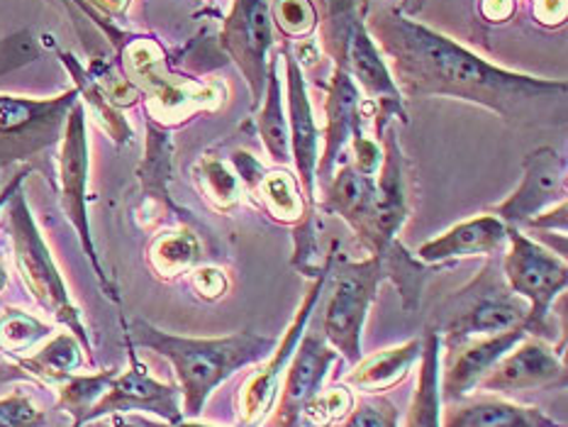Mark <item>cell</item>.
Masks as SVG:
<instances>
[{"instance_id": "1", "label": "cell", "mask_w": 568, "mask_h": 427, "mask_svg": "<svg viewBox=\"0 0 568 427\" xmlns=\"http://www.w3.org/2000/svg\"><path fill=\"white\" fill-rule=\"evenodd\" d=\"M364 24L400 95L459 98L515 125L554 115V103L564 105V81L532 79L490 64L464 44L410 20L400 8L381 6Z\"/></svg>"}, {"instance_id": "2", "label": "cell", "mask_w": 568, "mask_h": 427, "mask_svg": "<svg viewBox=\"0 0 568 427\" xmlns=\"http://www.w3.org/2000/svg\"><path fill=\"white\" fill-rule=\"evenodd\" d=\"M130 342L171 362L181 394L183 418L195 420L205 410L207 398L215 394L217 386L242 372L244 366L264 362L278 339L252 333V329L225 337H179L146 321H134Z\"/></svg>"}, {"instance_id": "3", "label": "cell", "mask_w": 568, "mask_h": 427, "mask_svg": "<svg viewBox=\"0 0 568 427\" xmlns=\"http://www.w3.org/2000/svg\"><path fill=\"white\" fill-rule=\"evenodd\" d=\"M527 321V303L515 296L500 272V256H488L484 268L439 305L437 323L429 325L442 337V352L464 342L505 333Z\"/></svg>"}, {"instance_id": "4", "label": "cell", "mask_w": 568, "mask_h": 427, "mask_svg": "<svg viewBox=\"0 0 568 427\" xmlns=\"http://www.w3.org/2000/svg\"><path fill=\"white\" fill-rule=\"evenodd\" d=\"M388 278L386 256L368 254L362 262L347 256H335L327 278V301L323 311L320 333L327 345L335 349L347 364H356L364 357L362 337L368 311L378 296V286Z\"/></svg>"}, {"instance_id": "5", "label": "cell", "mask_w": 568, "mask_h": 427, "mask_svg": "<svg viewBox=\"0 0 568 427\" xmlns=\"http://www.w3.org/2000/svg\"><path fill=\"white\" fill-rule=\"evenodd\" d=\"M10 230H12V247H16V266L24 288L40 308L54 317L57 323L67 325L71 335H77L85 352H91L89 333L81 323V313L73 305L64 278L59 274V266L49 252L42 232L37 230L34 217L24 203L22 193L12 195L10 205Z\"/></svg>"}, {"instance_id": "6", "label": "cell", "mask_w": 568, "mask_h": 427, "mask_svg": "<svg viewBox=\"0 0 568 427\" xmlns=\"http://www.w3.org/2000/svg\"><path fill=\"white\" fill-rule=\"evenodd\" d=\"M500 272L515 296L527 303V333L535 337L547 335L551 305L568 284V266L564 256L527 237L520 227H508V244H505L500 256Z\"/></svg>"}, {"instance_id": "7", "label": "cell", "mask_w": 568, "mask_h": 427, "mask_svg": "<svg viewBox=\"0 0 568 427\" xmlns=\"http://www.w3.org/2000/svg\"><path fill=\"white\" fill-rule=\"evenodd\" d=\"M332 260H335V254L325 256L323 272L315 276L313 286L307 288L305 298L301 301L298 311H295L293 321L286 327V333H283V339L276 342V347L271 349V354L262 362V366L246 376V382L242 384L237 394V427H258L266 420L271 408H274L283 372H286L295 347H298L307 325H311L317 303L325 296Z\"/></svg>"}, {"instance_id": "8", "label": "cell", "mask_w": 568, "mask_h": 427, "mask_svg": "<svg viewBox=\"0 0 568 427\" xmlns=\"http://www.w3.org/2000/svg\"><path fill=\"white\" fill-rule=\"evenodd\" d=\"M125 64L134 83L150 95V113L154 120L176 125L193 110L215 108L220 93L207 83L174 77L164 64V54L152 40H134L125 49Z\"/></svg>"}, {"instance_id": "9", "label": "cell", "mask_w": 568, "mask_h": 427, "mask_svg": "<svg viewBox=\"0 0 568 427\" xmlns=\"http://www.w3.org/2000/svg\"><path fill=\"white\" fill-rule=\"evenodd\" d=\"M220 44L244 73L256 105L266 89L268 52L274 47L271 0H232L227 18L222 20Z\"/></svg>"}, {"instance_id": "10", "label": "cell", "mask_w": 568, "mask_h": 427, "mask_svg": "<svg viewBox=\"0 0 568 427\" xmlns=\"http://www.w3.org/2000/svg\"><path fill=\"white\" fill-rule=\"evenodd\" d=\"M339 359V354L327 345L320 329L307 325L303 339L295 347L293 357L283 372L278 396L274 408L262 423L264 427H301V415L313 396L323 388L329 366Z\"/></svg>"}, {"instance_id": "11", "label": "cell", "mask_w": 568, "mask_h": 427, "mask_svg": "<svg viewBox=\"0 0 568 427\" xmlns=\"http://www.w3.org/2000/svg\"><path fill=\"white\" fill-rule=\"evenodd\" d=\"M122 413H152L156 418L176 425L183 420L179 386L159 382V378H154L150 369L134 357V352H130V366L125 372L115 374L113 382L105 388V394L95 400V406L89 413H85L83 425Z\"/></svg>"}, {"instance_id": "12", "label": "cell", "mask_w": 568, "mask_h": 427, "mask_svg": "<svg viewBox=\"0 0 568 427\" xmlns=\"http://www.w3.org/2000/svg\"><path fill=\"white\" fill-rule=\"evenodd\" d=\"M77 103V91L59 98L0 95V159L30 154L52 142Z\"/></svg>"}, {"instance_id": "13", "label": "cell", "mask_w": 568, "mask_h": 427, "mask_svg": "<svg viewBox=\"0 0 568 427\" xmlns=\"http://www.w3.org/2000/svg\"><path fill=\"white\" fill-rule=\"evenodd\" d=\"M566 384V364L561 352L547 345L541 337L527 335L493 366L490 374L478 384L480 394L510 396L520 390H545Z\"/></svg>"}, {"instance_id": "14", "label": "cell", "mask_w": 568, "mask_h": 427, "mask_svg": "<svg viewBox=\"0 0 568 427\" xmlns=\"http://www.w3.org/2000/svg\"><path fill=\"white\" fill-rule=\"evenodd\" d=\"M566 201V162L551 146H539L527 154L523 181L508 199L493 205V215L508 227H525L529 220Z\"/></svg>"}, {"instance_id": "15", "label": "cell", "mask_w": 568, "mask_h": 427, "mask_svg": "<svg viewBox=\"0 0 568 427\" xmlns=\"http://www.w3.org/2000/svg\"><path fill=\"white\" fill-rule=\"evenodd\" d=\"M383 159L374 176V237L372 254H386L393 242H398L407 215H410V183H407L405 156L400 150L395 125L381 132Z\"/></svg>"}, {"instance_id": "16", "label": "cell", "mask_w": 568, "mask_h": 427, "mask_svg": "<svg viewBox=\"0 0 568 427\" xmlns=\"http://www.w3.org/2000/svg\"><path fill=\"white\" fill-rule=\"evenodd\" d=\"M527 335V327L520 325L505 329V333L474 337L452 352H442V403H454L476 390L478 384L490 374L493 366Z\"/></svg>"}, {"instance_id": "17", "label": "cell", "mask_w": 568, "mask_h": 427, "mask_svg": "<svg viewBox=\"0 0 568 427\" xmlns=\"http://www.w3.org/2000/svg\"><path fill=\"white\" fill-rule=\"evenodd\" d=\"M59 181H61V205L79 230L83 247L89 252L95 268V250L89 230V213H85V186H89V140H85V110L73 103L67 115L64 140L59 152ZM101 272V268H98Z\"/></svg>"}, {"instance_id": "18", "label": "cell", "mask_w": 568, "mask_h": 427, "mask_svg": "<svg viewBox=\"0 0 568 427\" xmlns=\"http://www.w3.org/2000/svg\"><path fill=\"white\" fill-rule=\"evenodd\" d=\"M508 244V225L493 213H484L444 230L442 235L419 244L415 260L423 264H449L468 256H496Z\"/></svg>"}, {"instance_id": "19", "label": "cell", "mask_w": 568, "mask_h": 427, "mask_svg": "<svg viewBox=\"0 0 568 427\" xmlns=\"http://www.w3.org/2000/svg\"><path fill=\"white\" fill-rule=\"evenodd\" d=\"M325 115V150L317 162L320 189L335 174L344 146L349 144L352 134L362 128V91L342 64H337L335 73H332Z\"/></svg>"}, {"instance_id": "20", "label": "cell", "mask_w": 568, "mask_h": 427, "mask_svg": "<svg viewBox=\"0 0 568 427\" xmlns=\"http://www.w3.org/2000/svg\"><path fill=\"white\" fill-rule=\"evenodd\" d=\"M442 427H566L535 406H520L496 394L444 403Z\"/></svg>"}, {"instance_id": "21", "label": "cell", "mask_w": 568, "mask_h": 427, "mask_svg": "<svg viewBox=\"0 0 568 427\" xmlns=\"http://www.w3.org/2000/svg\"><path fill=\"white\" fill-rule=\"evenodd\" d=\"M337 64L347 69L352 81L359 85L368 98H374L378 103H403V95L395 85L386 59L378 52L372 34L366 32V24L359 20L352 22L347 40L342 42Z\"/></svg>"}, {"instance_id": "22", "label": "cell", "mask_w": 568, "mask_h": 427, "mask_svg": "<svg viewBox=\"0 0 568 427\" xmlns=\"http://www.w3.org/2000/svg\"><path fill=\"white\" fill-rule=\"evenodd\" d=\"M327 213H337L347 223L354 235L368 250L374 237V179L362 176L352 164L337 166L335 174L323 186Z\"/></svg>"}, {"instance_id": "23", "label": "cell", "mask_w": 568, "mask_h": 427, "mask_svg": "<svg viewBox=\"0 0 568 427\" xmlns=\"http://www.w3.org/2000/svg\"><path fill=\"white\" fill-rule=\"evenodd\" d=\"M419 354H423V339L417 337L403 342V345L381 349L372 357L356 362L354 369L342 378V384L362 390L364 396H383L413 374Z\"/></svg>"}, {"instance_id": "24", "label": "cell", "mask_w": 568, "mask_h": 427, "mask_svg": "<svg viewBox=\"0 0 568 427\" xmlns=\"http://www.w3.org/2000/svg\"><path fill=\"white\" fill-rule=\"evenodd\" d=\"M417 364V384L403 427H442V337L437 329H425L423 354H419Z\"/></svg>"}, {"instance_id": "25", "label": "cell", "mask_w": 568, "mask_h": 427, "mask_svg": "<svg viewBox=\"0 0 568 427\" xmlns=\"http://www.w3.org/2000/svg\"><path fill=\"white\" fill-rule=\"evenodd\" d=\"M83 345L77 335L61 333L47 342L42 349H37L30 357H18L12 369L22 372L24 376H34L44 384L59 386L69 376L79 374L83 366Z\"/></svg>"}, {"instance_id": "26", "label": "cell", "mask_w": 568, "mask_h": 427, "mask_svg": "<svg viewBox=\"0 0 568 427\" xmlns=\"http://www.w3.org/2000/svg\"><path fill=\"white\" fill-rule=\"evenodd\" d=\"M278 57L268 61L264 108L262 113H258V138H262L268 156L274 159L276 164L286 166L291 162V130H288V118H286V110H283V98H281Z\"/></svg>"}, {"instance_id": "27", "label": "cell", "mask_w": 568, "mask_h": 427, "mask_svg": "<svg viewBox=\"0 0 568 427\" xmlns=\"http://www.w3.org/2000/svg\"><path fill=\"white\" fill-rule=\"evenodd\" d=\"M197 262H201V240L191 230L164 232L150 247L152 272L164 281L191 274Z\"/></svg>"}, {"instance_id": "28", "label": "cell", "mask_w": 568, "mask_h": 427, "mask_svg": "<svg viewBox=\"0 0 568 427\" xmlns=\"http://www.w3.org/2000/svg\"><path fill=\"white\" fill-rule=\"evenodd\" d=\"M254 195L266 207V213L286 225H298L305 217V203L301 186L288 169L264 171Z\"/></svg>"}, {"instance_id": "29", "label": "cell", "mask_w": 568, "mask_h": 427, "mask_svg": "<svg viewBox=\"0 0 568 427\" xmlns=\"http://www.w3.org/2000/svg\"><path fill=\"white\" fill-rule=\"evenodd\" d=\"M118 374V369H105V372H95V374H73L67 382L59 384V400L57 406L59 410L69 413L73 423L71 427H81L85 413H89L95 400L105 394V388L110 386Z\"/></svg>"}, {"instance_id": "30", "label": "cell", "mask_w": 568, "mask_h": 427, "mask_svg": "<svg viewBox=\"0 0 568 427\" xmlns=\"http://www.w3.org/2000/svg\"><path fill=\"white\" fill-rule=\"evenodd\" d=\"M193 174L197 181V189H201V193L217 207V211H230V207L240 203L244 191L242 181L227 164H222L220 159L203 156L201 162L195 164Z\"/></svg>"}, {"instance_id": "31", "label": "cell", "mask_w": 568, "mask_h": 427, "mask_svg": "<svg viewBox=\"0 0 568 427\" xmlns=\"http://www.w3.org/2000/svg\"><path fill=\"white\" fill-rule=\"evenodd\" d=\"M49 335H52V327L30 313L8 308L0 315V349H6L8 354L28 352Z\"/></svg>"}, {"instance_id": "32", "label": "cell", "mask_w": 568, "mask_h": 427, "mask_svg": "<svg viewBox=\"0 0 568 427\" xmlns=\"http://www.w3.org/2000/svg\"><path fill=\"white\" fill-rule=\"evenodd\" d=\"M354 394L349 386L335 384L329 388H320L307 403L301 415V427H332L347 418V413L354 408Z\"/></svg>"}, {"instance_id": "33", "label": "cell", "mask_w": 568, "mask_h": 427, "mask_svg": "<svg viewBox=\"0 0 568 427\" xmlns=\"http://www.w3.org/2000/svg\"><path fill=\"white\" fill-rule=\"evenodd\" d=\"M271 20L288 37H307L317 28L313 0H271Z\"/></svg>"}, {"instance_id": "34", "label": "cell", "mask_w": 568, "mask_h": 427, "mask_svg": "<svg viewBox=\"0 0 568 427\" xmlns=\"http://www.w3.org/2000/svg\"><path fill=\"white\" fill-rule=\"evenodd\" d=\"M332 427H400V413L386 396H364L354 403L347 418Z\"/></svg>"}, {"instance_id": "35", "label": "cell", "mask_w": 568, "mask_h": 427, "mask_svg": "<svg viewBox=\"0 0 568 427\" xmlns=\"http://www.w3.org/2000/svg\"><path fill=\"white\" fill-rule=\"evenodd\" d=\"M47 413L28 390H12L0 398V427H44Z\"/></svg>"}, {"instance_id": "36", "label": "cell", "mask_w": 568, "mask_h": 427, "mask_svg": "<svg viewBox=\"0 0 568 427\" xmlns=\"http://www.w3.org/2000/svg\"><path fill=\"white\" fill-rule=\"evenodd\" d=\"M352 146H354V169L359 171L362 176H376V171L381 166V159H383V150H381V142L366 138L362 132V128L352 134Z\"/></svg>"}, {"instance_id": "37", "label": "cell", "mask_w": 568, "mask_h": 427, "mask_svg": "<svg viewBox=\"0 0 568 427\" xmlns=\"http://www.w3.org/2000/svg\"><path fill=\"white\" fill-rule=\"evenodd\" d=\"M191 284L203 301H220L230 288L227 274L217 266H197L191 272Z\"/></svg>"}, {"instance_id": "38", "label": "cell", "mask_w": 568, "mask_h": 427, "mask_svg": "<svg viewBox=\"0 0 568 427\" xmlns=\"http://www.w3.org/2000/svg\"><path fill=\"white\" fill-rule=\"evenodd\" d=\"M34 57V44L28 34L0 40V73L16 69Z\"/></svg>"}, {"instance_id": "39", "label": "cell", "mask_w": 568, "mask_h": 427, "mask_svg": "<svg viewBox=\"0 0 568 427\" xmlns=\"http://www.w3.org/2000/svg\"><path fill=\"white\" fill-rule=\"evenodd\" d=\"M527 227H535V230H559L561 235H566V201L551 205L549 211L539 213L535 220H529Z\"/></svg>"}, {"instance_id": "40", "label": "cell", "mask_w": 568, "mask_h": 427, "mask_svg": "<svg viewBox=\"0 0 568 427\" xmlns=\"http://www.w3.org/2000/svg\"><path fill=\"white\" fill-rule=\"evenodd\" d=\"M535 12L539 22L561 24L566 20V0H537Z\"/></svg>"}, {"instance_id": "41", "label": "cell", "mask_w": 568, "mask_h": 427, "mask_svg": "<svg viewBox=\"0 0 568 427\" xmlns=\"http://www.w3.org/2000/svg\"><path fill=\"white\" fill-rule=\"evenodd\" d=\"M515 10L513 0H484L480 3V12H484V18L490 22H505Z\"/></svg>"}, {"instance_id": "42", "label": "cell", "mask_w": 568, "mask_h": 427, "mask_svg": "<svg viewBox=\"0 0 568 427\" xmlns=\"http://www.w3.org/2000/svg\"><path fill=\"white\" fill-rule=\"evenodd\" d=\"M95 8H101L108 16H122L128 10L130 0H91Z\"/></svg>"}, {"instance_id": "43", "label": "cell", "mask_w": 568, "mask_h": 427, "mask_svg": "<svg viewBox=\"0 0 568 427\" xmlns=\"http://www.w3.org/2000/svg\"><path fill=\"white\" fill-rule=\"evenodd\" d=\"M176 427H213V425H201V423H193V420H181V423H176Z\"/></svg>"}, {"instance_id": "44", "label": "cell", "mask_w": 568, "mask_h": 427, "mask_svg": "<svg viewBox=\"0 0 568 427\" xmlns=\"http://www.w3.org/2000/svg\"><path fill=\"white\" fill-rule=\"evenodd\" d=\"M6 281H8V274H6V268H3V264H0V291L6 288Z\"/></svg>"}, {"instance_id": "45", "label": "cell", "mask_w": 568, "mask_h": 427, "mask_svg": "<svg viewBox=\"0 0 568 427\" xmlns=\"http://www.w3.org/2000/svg\"><path fill=\"white\" fill-rule=\"evenodd\" d=\"M18 181H20V179H16V181H12V183H10V186H8V189H6V193H3V199H0V203H3V201L8 199V195L12 193V191H16V183H18Z\"/></svg>"}, {"instance_id": "46", "label": "cell", "mask_w": 568, "mask_h": 427, "mask_svg": "<svg viewBox=\"0 0 568 427\" xmlns=\"http://www.w3.org/2000/svg\"><path fill=\"white\" fill-rule=\"evenodd\" d=\"M407 3H410V0H403V6H400V10H405V8H407Z\"/></svg>"}]
</instances>
